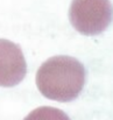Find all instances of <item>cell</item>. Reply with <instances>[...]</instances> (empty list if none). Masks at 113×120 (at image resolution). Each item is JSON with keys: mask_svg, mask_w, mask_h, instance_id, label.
Returning a JSON list of instances; mask_svg holds the SVG:
<instances>
[{"mask_svg": "<svg viewBox=\"0 0 113 120\" xmlns=\"http://www.w3.org/2000/svg\"><path fill=\"white\" fill-rule=\"evenodd\" d=\"M86 71L72 56L58 55L48 58L36 72V86L42 96L58 103L77 99L84 89Z\"/></svg>", "mask_w": 113, "mask_h": 120, "instance_id": "1", "label": "cell"}, {"mask_svg": "<svg viewBox=\"0 0 113 120\" xmlns=\"http://www.w3.org/2000/svg\"><path fill=\"white\" fill-rule=\"evenodd\" d=\"M27 74V63L19 44L0 39V86L12 87L20 84Z\"/></svg>", "mask_w": 113, "mask_h": 120, "instance_id": "3", "label": "cell"}, {"mask_svg": "<svg viewBox=\"0 0 113 120\" xmlns=\"http://www.w3.org/2000/svg\"><path fill=\"white\" fill-rule=\"evenodd\" d=\"M23 120H71L60 109L53 106H41L28 113Z\"/></svg>", "mask_w": 113, "mask_h": 120, "instance_id": "4", "label": "cell"}, {"mask_svg": "<svg viewBox=\"0 0 113 120\" xmlns=\"http://www.w3.org/2000/svg\"><path fill=\"white\" fill-rule=\"evenodd\" d=\"M69 20L76 30L85 36L104 33L113 21V5L110 0H72Z\"/></svg>", "mask_w": 113, "mask_h": 120, "instance_id": "2", "label": "cell"}]
</instances>
